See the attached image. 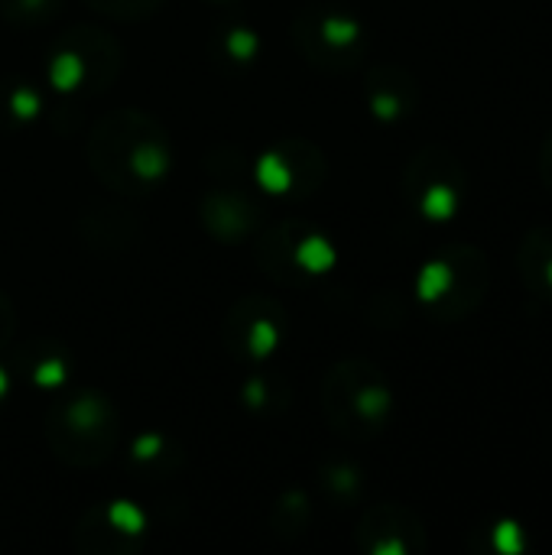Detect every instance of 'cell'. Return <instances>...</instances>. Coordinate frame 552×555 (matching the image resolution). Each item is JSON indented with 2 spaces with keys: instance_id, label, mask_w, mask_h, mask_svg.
Segmentation results:
<instances>
[{
  "instance_id": "6da1fadb",
  "label": "cell",
  "mask_w": 552,
  "mask_h": 555,
  "mask_svg": "<svg viewBox=\"0 0 552 555\" xmlns=\"http://www.w3.org/2000/svg\"><path fill=\"white\" fill-rule=\"evenodd\" d=\"M88 163L114 192H150L172 166L169 133L143 111H114L88 133Z\"/></svg>"
},
{
  "instance_id": "7a4b0ae2",
  "label": "cell",
  "mask_w": 552,
  "mask_h": 555,
  "mask_svg": "<svg viewBox=\"0 0 552 555\" xmlns=\"http://www.w3.org/2000/svg\"><path fill=\"white\" fill-rule=\"evenodd\" d=\"M322 413L338 436L364 442L387 429L394 390L374 364L342 361L322 380Z\"/></svg>"
},
{
  "instance_id": "3957f363",
  "label": "cell",
  "mask_w": 552,
  "mask_h": 555,
  "mask_svg": "<svg viewBox=\"0 0 552 555\" xmlns=\"http://www.w3.org/2000/svg\"><path fill=\"white\" fill-rule=\"evenodd\" d=\"M120 436V420L114 403L104 393L81 390L52 403L46 416V442L52 455L72 468H94L104 465Z\"/></svg>"
},
{
  "instance_id": "277c9868",
  "label": "cell",
  "mask_w": 552,
  "mask_h": 555,
  "mask_svg": "<svg viewBox=\"0 0 552 555\" xmlns=\"http://www.w3.org/2000/svg\"><path fill=\"white\" fill-rule=\"evenodd\" d=\"M120 72V46L94 26L68 29L49 55V81L62 94H98Z\"/></svg>"
},
{
  "instance_id": "5b68a950",
  "label": "cell",
  "mask_w": 552,
  "mask_h": 555,
  "mask_svg": "<svg viewBox=\"0 0 552 555\" xmlns=\"http://www.w3.org/2000/svg\"><path fill=\"white\" fill-rule=\"evenodd\" d=\"M293 46L309 65L322 72H348L368 52V29L351 13L312 7L293 20Z\"/></svg>"
},
{
  "instance_id": "8992f818",
  "label": "cell",
  "mask_w": 552,
  "mask_h": 555,
  "mask_svg": "<svg viewBox=\"0 0 552 555\" xmlns=\"http://www.w3.org/2000/svg\"><path fill=\"white\" fill-rule=\"evenodd\" d=\"M260 263L277 283H303L332 270L335 247L319 231L296 221H283L264 231Z\"/></svg>"
},
{
  "instance_id": "52a82bcc",
  "label": "cell",
  "mask_w": 552,
  "mask_h": 555,
  "mask_svg": "<svg viewBox=\"0 0 552 555\" xmlns=\"http://www.w3.org/2000/svg\"><path fill=\"white\" fill-rule=\"evenodd\" d=\"M403 192L423 218L449 221L465 195L462 163L442 146H426L410 159L403 172Z\"/></svg>"
},
{
  "instance_id": "ba28073f",
  "label": "cell",
  "mask_w": 552,
  "mask_h": 555,
  "mask_svg": "<svg viewBox=\"0 0 552 555\" xmlns=\"http://www.w3.org/2000/svg\"><path fill=\"white\" fill-rule=\"evenodd\" d=\"M290 335V319L280 302L264 296H247L234 302L224 319V345L244 361H264L280 351Z\"/></svg>"
},
{
  "instance_id": "9c48e42d",
  "label": "cell",
  "mask_w": 552,
  "mask_h": 555,
  "mask_svg": "<svg viewBox=\"0 0 552 555\" xmlns=\"http://www.w3.org/2000/svg\"><path fill=\"white\" fill-rule=\"evenodd\" d=\"M325 172L329 166L322 150L306 140H283L270 146L257 163V182L270 195H286V198H309L312 192L322 189Z\"/></svg>"
},
{
  "instance_id": "30bf717a",
  "label": "cell",
  "mask_w": 552,
  "mask_h": 555,
  "mask_svg": "<svg viewBox=\"0 0 552 555\" xmlns=\"http://www.w3.org/2000/svg\"><path fill=\"white\" fill-rule=\"evenodd\" d=\"M146 537V517L130 501H104L85 514L75 533V546L91 555H124Z\"/></svg>"
},
{
  "instance_id": "8fae6325",
  "label": "cell",
  "mask_w": 552,
  "mask_h": 555,
  "mask_svg": "<svg viewBox=\"0 0 552 555\" xmlns=\"http://www.w3.org/2000/svg\"><path fill=\"white\" fill-rule=\"evenodd\" d=\"M355 543L368 555H416L426 550V530L410 507L377 504L361 517Z\"/></svg>"
},
{
  "instance_id": "7c38bea8",
  "label": "cell",
  "mask_w": 552,
  "mask_h": 555,
  "mask_svg": "<svg viewBox=\"0 0 552 555\" xmlns=\"http://www.w3.org/2000/svg\"><path fill=\"white\" fill-rule=\"evenodd\" d=\"M446 257V267H449V276H446V286L439 293V299L429 306L439 319L452 322V319H462L468 315L482 296H485V286H488V260L478 247L472 244H462V247H452Z\"/></svg>"
},
{
  "instance_id": "4fadbf2b",
  "label": "cell",
  "mask_w": 552,
  "mask_h": 555,
  "mask_svg": "<svg viewBox=\"0 0 552 555\" xmlns=\"http://www.w3.org/2000/svg\"><path fill=\"white\" fill-rule=\"evenodd\" d=\"M260 208L244 189H215L202 198V224L211 237L238 244L260 228Z\"/></svg>"
},
{
  "instance_id": "5bb4252c",
  "label": "cell",
  "mask_w": 552,
  "mask_h": 555,
  "mask_svg": "<svg viewBox=\"0 0 552 555\" xmlns=\"http://www.w3.org/2000/svg\"><path fill=\"white\" fill-rule=\"evenodd\" d=\"M364 98L377 120L394 124L413 114L420 101V85L403 65H374L364 81Z\"/></svg>"
},
{
  "instance_id": "9a60e30c",
  "label": "cell",
  "mask_w": 552,
  "mask_h": 555,
  "mask_svg": "<svg viewBox=\"0 0 552 555\" xmlns=\"http://www.w3.org/2000/svg\"><path fill=\"white\" fill-rule=\"evenodd\" d=\"M517 267H521L524 286L534 296L552 299V224H543L524 237Z\"/></svg>"
},
{
  "instance_id": "2e32d148",
  "label": "cell",
  "mask_w": 552,
  "mask_h": 555,
  "mask_svg": "<svg viewBox=\"0 0 552 555\" xmlns=\"http://www.w3.org/2000/svg\"><path fill=\"white\" fill-rule=\"evenodd\" d=\"M42 114V94L23 81H0V127L29 124Z\"/></svg>"
},
{
  "instance_id": "e0dca14e",
  "label": "cell",
  "mask_w": 552,
  "mask_h": 555,
  "mask_svg": "<svg viewBox=\"0 0 552 555\" xmlns=\"http://www.w3.org/2000/svg\"><path fill=\"white\" fill-rule=\"evenodd\" d=\"M26 374L36 387H59L68 377V361L62 354V348H46V351H33V358H26Z\"/></svg>"
},
{
  "instance_id": "ac0fdd59",
  "label": "cell",
  "mask_w": 552,
  "mask_h": 555,
  "mask_svg": "<svg viewBox=\"0 0 552 555\" xmlns=\"http://www.w3.org/2000/svg\"><path fill=\"white\" fill-rule=\"evenodd\" d=\"M309 514H312V507H309L306 494L290 491V494H283V498L277 501V507H273V530H277L280 537H290V533L296 537L299 530H306Z\"/></svg>"
},
{
  "instance_id": "d6986e66",
  "label": "cell",
  "mask_w": 552,
  "mask_h": 555,
  "mask_svg": "<svg viewBox=\"0 0 552 555\" xmlns=\"http://www.w3.org/2000/svg\"><path fill=\"white\" fill-rule=\"evenodd\" d=\"M65 0H0V10L16 26H39L49 23Z\"/></svg>"
},
{
  "instance_id": "ffe728a7",
  "label": "cell",
  "mask_w": 552,
  "mask_h": 555,
  "mask_svg": "<svg viewBox=\"0 0 552 555\" xmlns=\"http://www.w3.org/2000/svg\"><path fill=\"white\" fill-rule=\"evenodd\" d=\"M166 459H179V452L159 433H143L133 442V449H130V465H137V468H150V472L159 468L163 472V462Z\"/></svg>"
},
{
  "instance_id": "44dd1931",
  "label": "cell",
  "mask_w": 552,
  "mask_h": 555,
  "mask_svg": "<svg viewBox=\"0 0 552 555\" xmlns=\"http://www.w3.org/2000/svg\"><path fill=\"white\" fill-rule=\"evenodd\" d=\"M322 488H325V494H329L332 501L348 504V501H355L358 491H361V475H358L351 465L335 462V465H325V468H322Z\"/></svg>"
},
{
  "instance_id": "7402d4cb",
  "label": "cell",
  "mask_w": 552,
  "mask_h": 555,
  "mask_svg": "<svg viewBox=\"0 0 552 555\" xmlns=\"http://www.w3.org/2000/svg\"><path fill=\"white\" fill-rule=\"evenodd\" d=\"M85 3L91 10L117 16V20H140V16H150L153 10H159L163 0H85Z\"/></svg>"
},
{
  "instance_id": "603a6c76",
  "label": "cell",
  "mask_w": 552,
  "mask_h": 555,
  "mask_svg": "<svg viewBox=\"0 0 552 555\" xmlns=\"http://www.w3.org/2000/svg\"><path fill=\"white\" fill-rule=\"evenodd\" d=\"M221 36H224V42H228V55L238 59L241 65H247V62L257 55V49H260L257 33H251V29H244V26H234V29H228V33H221Z\"/></svg>"
},
{
  "instance_id": "cb8c5ba5",
  "label": "cell",
  "mask_w": 552,
  "mask_h": 555,
  "mask_svg": "<svg viewBox=\"0 0 552 555\" xmlns=\"http://www.w3.org/2000/svg\"><path fill=\"white\" fill-rule=\"evenodd\" d=\"M16 335V312H13V302L0 293V351L13 341Z\"/></svg>"
},
{
  "instance_id": "d4e9b609",
  "label": "cell",
  "mask_w": 552,
  "mask_h": 555,
  "mask_svg": "<svg viewBox=\"0 0 552 555\" xmlns=\"http://www.w3.org/2000/svg\"><path fill=\"white\" fill-rule=\"evenodd\" d=\"M540 176H543V182L552 189V140L550 146L543 150V159H540Z\"/></svg>"
},
{
  "instance_id": "484cf974",
  "label": "cell",
  "mask_w": 552,
  "mask_h": 555,
  "mask_svg": "<svg viewBox=\"0 0 552 555\" xmlns=\"http://www.w3.org/2000/svg\"><path fill=\"white\" fill-rule=\"evenodd\" d=\"M7 393H10V377H7V371L0 367V410H3V403H7Z\"/></svg>"
},
{
  "instance_id": "4316f807",
  "label": "cell",
  "mask_w": 552,
  "mask_h": 555,
  "mask_svg": "<svg viewBox=\"0 0 552 555\" xmlns=\"http://www.w3.org/2000/svg\"><path fill=\"white\" fill-rule=\"evenodd\" d=\"M211 3H228V0H211Z\"/></svg>"
}]
</instances>
